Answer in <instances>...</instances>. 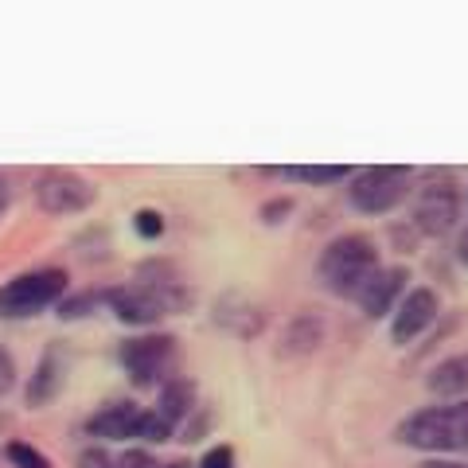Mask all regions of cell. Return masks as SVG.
I'll use <instances>...</instances> for the list:
<instances>
[{"mask_svg": "<svg viewBox=\"0 0 468 468\" xmlns=\"http://www.w3.org/2000/svg\"><path fill=\"white\" fill-rule=\"evenodd\" d=\"M375 270H378V246L371 234H359V230L335 234L316 258V282L332 297H344V301H356V292L371 282Z\"/></svg>", "mask_w": 468, "mask_h": 468, "instance_id": "cell-1", "label": "cell"}, {"mask_svg": "<svg viewBox=\"0 0 468 468\" xmlns=\"http://www.w3.org/2000/svg\"><path fill=\"white\" fill-rule=\"evenodd\" d=\"M394 437L421 452H468V399L449 406H421L399 421Z\"/></svg>", "mask_w": 468, "mask_h": 468, "instance_id": "cell-2", "label": "cell"}, {"mask_svg": "<svg viewBox=\"0 0 468 468\" xmlns=\"http://www.w3.org/2000/svg\"><path fill=\"white\" fill-rule=\"evenodd\" d=\"M67 285L70 277L67 270H27L20 277H12V282L0 285V316L8 320H32L39 313L55 309L58 301L67 297Z\"/></svg>", "mask_w": 468, "mask_h": 468, "instance_id": "cell-3", "label": "cell"}, {"mask_svg": "<svg viewBox=\"0 0 468 468\" xmlns=\"http://www.w3.org/2000/svg\"><path fill=\"white\" fill-rule=\"evenodd\" d=\"M122 367L133 387H165L176 375V359H180V340L176 335H160V332H141L133 340H125L117 351Z\"/></svg>", "mask_w": 468, "mask_h": 468, "instance_id": "cell-4", "label": "cell"}, {"mask_svg": "<svg viewBox=\"0 0 468 468\" xmlns=\"http://www.w3.org/2000/svg\"><path fill=\"white\" fill-rule=\"evenodd\" d=\"M410 223L426 239H445L461 223V192L449 172H430L410 203Z\"/></svg>", "mask_w": 468, "mask_h": 468, "instance_id": "cell-5", "label": "cell"}, {"mask_svg": "<svg viewBox=\"0 0 468 468\" xmlns=\"http://www.w3.org/2000/svg\"><path fill=\"white\" fill-rule=\"evenodd\" d=\"M410 196V168L402 165H371L351 172L347 203L359 215H390Z\"/></svg>", "mask_w": 468, "mask_h": 468, "instance_id": "cell-6", "label": "cell"}, {"mask_svg": "<svg viewBox=\"0 0 468 468\" xmlns=\"http://www.w3.org/2000/svg\"><path fill=\"white\" fill-rule=\"evenodd\" d=\"M32 199H36V207L48 215H82L86 207H94L98 187L79 172L48 168L32 180Z\"/></svg>", "mask_w": 468, "mask_h": 468, "instance_id": "cell-7", "label": "cell"}, {"mask_svg": "<svg viewBox=\"0 0 468 468\" xmlns=\"http://www.w3.org/2000/svg\"><path fill=\"white\" fill-rule=\"evenodd\" d=\"M437 313H441V301H437V292L430 285L410 289L406 297L394 304V313H390V344L394 347L414 344L418 335L437 320Z\"/></svg>", "mask_w": 468, "mask_h": 468, "instance_id": "cell-8", "label": "cell"}, {"mask_svg": "<svg viewBox=\"0 0 468 468\" xmlns=\"http://www.w3.org/2000/svg\"><path fill=\"white\" fill-rule=\"evenodd\" d=\"M101 301H106L110 313L122 320V324H129V328H153V324H160V320L168 316L165 309H160V301L141 282L113 285V289L101 292Z\"/></svg>", "mask_w": 468, "mask_h": 468, "instance_id": "cell-9", "label": "cell"}, {"mask_svg": "<svg viewBox=\"0 0 468 468\" xmlns=\"http://www.w3.org/2000/svg\"><path fill=\"white\" fill-rule=\"evenodd\" d=\"M406 282H410V270L406 266H378L371 273V282L363 285L356 292V304H359V313L367 316V320H383L394 313V304H399L406 297Z\"/></svg>", "mask_w": 468, "mask_h": 468, "instance_id": "cell-10", "label": "cell"}, {"mask_svg": "<svg viewBox=\"0 0 468 468\" xmlns=\"http://www.w3.org/2000/svg\"><path fill=\"white\" fill-rule=\"evenodd\" d=\"M133 282H141L144 289H149L168 316L187 313V309H192V301H196L192 297V285H187L184 277L168 266V261H149V266H141Z\"/></svg>", "mask_w": 468, "mask_h": 468, "instance_id": "cell-11", "label": "cell"}, {"mask_svg": "<svg viewBox=\"0 0 468 468\" xmlns=\"http://www.w3.org/2000/svg\"><path fill=\"white\" fill-rule=\"evenodd\" d=\"M137 421H141V406L129 399H117V402H101L86 418V433L98 437V441H133Z\"/></svg>", "mask_w": 468, "mask_h": 468, "instance_id": "cell-12", "label": "cell"}, {"mask_svg": "<svg viewBox=\"0 0 468 468\" xmlns=\"http://www.w3.org/2000/svg\"><path fill=\"white\" fill-rule=\"evenodd\" d=\"M196 406H199V390L196 383L187 375H172L165 387H160V399H156V414L168 421L172 430H180V421L184 418H192L196 414Z\"/></svg>", "mask_w": 468, "mask_h": 468, "instance_id": "cell-13", "label": "cell"}, {"mask_svg": "<svg viewBox=\"0 0 468 468\" xmlns=\"http://www.w3.org/2000/svg\"><path fill=\"white\" fill-rule=\"evenodd\" d=\"M215 320H218V328H227L234 335H258L266 313H261V304H254L250 297H242V292H227V297L215 304Z\"/></svg>", "mask_w": 468, "mask_h": 468, "instance_id": "cell-14", "label": "cell"}, {"mask_svg": "<svg viewBox=\"0 0 468 468\" xmlns=\"http://www.w3.org/2000/svg\"><path fill=\"white\" fill-rule=\"evenodd\" d=\"M282 344V356H313V351L324 344V320L316 313H297L277 335Z\"/></svg>", "mask_w": 468, "mask_h": 468, "instance_id": "cell-15", "label": "cell"}, {"mask_svg": "<svg viewBox=\"0 0 468 468\" xmlns=\"http://www.w3.org/2000/svg\"><path fill=\"white\" fill-rule=\"evenodd\" d=\"M426 387H430V394H437V399H449V402L468 399V356L441 359L426 375Z\"/></svg>", "mask_w": 468, "mask_h": 468, "instance_id": "cell-16", "label": "cell"}, {"mask_svg": "<svg viewBox=\"0 0 468 468\" xmlns=\"http://www.w3.org/2000/svg\"><path fill=\"white\" fill-rule=\"evenodd\" d=\"M58 387H63V356L58 351H48L39 363H36V375L27 378V390H24V399L27 406H48Z\"/></svg>", "mask_w": 468, "mask_h": 468, "instance_id": "cell-17", "label": "cell"}, {"mask_svg": "<svg viewBox=\"0 0 468 468\" xmlns=\"http://www.w3.org/2000/svg\"><path fill=\"white\" fill-rule=\"evenodd\" d=\"M285 176L301 184H313V187H328V184L351 180V168L347 165H297V168H285Z\"/></svg>", "mask_w": 468, "mask_h": 468, "instance_id": "cell-18", "label": "cell"}, {"mask_svg": "<svg viewBox=\"0 0 468 468\" xmlns=\"http://www.w3.org/2000/svg\"><path fill=\"white\" fill-rule=\"evenodd\" d=\"M172 437H176V430L156 414V410H141V421H137V437H133V441L165 445V441H172Z\"/></svg>", "mask_w": 468, "mask_h": 468, "instance_id": "cell-19", "label": "cell"}, {"mask_svg": "<svg viewBox=\"0 0 468 468\" xmlns=\"http://www.w3.org/2000/svg\"><path fill=\"white\" fill-rule=\"evenodd\" d=\"M8 461L16 464V468H51V461L43 457V452L36 445H27V441H8Z\"/></svg>", "mask_w": 468, "mask_h": 468, "instance_id": "cell-20", "label": "cell"}, {"mask_svg": "<svg viewBox=\"0 0 468 468\" xmlns=\"http://www.w3.org/2000/svg\"><path fill=\"white\" fill-rule=\"evenodd\" d=\"M133 230L141 234V239H160L165 234V215H160L156 207H141V211H133Z\"/></svg>", "mask_w": 468, "mask_h": 468, "instance_id": "cell-21", "label": "cell"}, {"mask_svg": "<svg viewBox=\"0 0 468 468\" xmlns=\"http://www.w3.org/2000/svg\"><path fill=\"white\" fill-rule=\"evenodd\" d=\"M94 301H98V292H82V297H63V301L55 304V309H58V320H82V316H90Z\"/></svg>", "mask_w": 468, "mask_h": 468, "instance_id": "cell-22", "label": "cell"}, {"mask_svg": "<svg viewBox=\"0 0 468 468\" xmlns=\"http://www.w3.org/2000/svg\"><path fill=\"white\" fill-rule=\"evenodd\" d=\"M196 468H234V449L230 445H215L203 452V461Z\"/></svg>", "mask_w": 468, "mask_h": 468, "instance_id": "cell-23", "label": "cell"}, {"mask_svg": "<svg viewBox=\"0 0 468 468\" xmlns=\"http://www.w3.org/2000/svg\"><path fill=\"white\" fill-rule=\"evenodd\" d=\"M117 468H160V461L153 457L149 449H129V452H122Z\"/></svg>", "mask_w": 468, "mask_h": 468, "instance_id": "cell-24", "label": "cell"}, {"mask_svg": "<svg viewBox=\"0 0 468 468\" xmlns=\"http://www.w3.org/2000/svg\"><path fill=\"white\" fill-rule=\"evenodd\" d=\"M79 468H117V461L110 457L106 449L94 445V449H82V452H79Z\"/></svg>", "mask_w": 468, "mask_h": 468, "instance_id": "cell-25", "label": "cell"}, {"mask_svg": "<svg viewBox=\"0 0 468 468\" xmlns=\"http://www.w3.org/2000/svg\"><path fill=\"white\" fill-rule=\"evenodd\" d=\"M12 387H16V363H12L5 344H0V394H8Z\"/></svg>", "mask_w": 468, "mask_h": 468, "instance_id": "cell-26", "label": "cell"}, {"mask_svg": "<svg viewBox=\"0 0 468 468\" xmlns=\"http://www.w3.org/2000/svg\"><path fill=\"white\" fill-rule=\"evenodd\" d=\"M292 207L289 199H277V203H266V207H261V218H266V223H282V215Z\"/></svg>", "mask_w": 468, "mask_h": 468, "instance_id": "cell-27", "label": "cell"}, {"mask_svg": "<svg viewBox=\"0 0 468 468\" xmlns=\"http://www.w3.org/2000/svg\"><path fill=\"white\" fill-rule=\"evenodd\" d=\"M421 468H468L461 461H421Z\"/></svg>", "mask_w": 468, "mask_h": 468, "instance_id": "cell-28", "label": "cell"}, {"mask_svg": "<svg viewBox=\"0 0 468 468\" xmlns=\"http://www.w3.org/2000/svg\"><path fill=\"white\" fill-rule=\"evenodd\" d=\"M457 258L464 261V266H468V230L461 234V242H457Z\"/></svg>", "mask_w": 468, "mask_h": 468, "instance_id": "cell-29", "label": "cell"}, {"mask_svg": "<svg viewBox=\"0 0 468 468\" xmlns=\"http://www.w3.org/2000/svg\"><path fill=\"white\" fill-rule=\"evenodd\" d=\"M5 207H8V184L0 180V211H5Z\"/></svg>", "mask_w": 468, "mask_h": 468, "instance_id": "cell-30", "label": "cell"}, {"mask_svg": "<svg viewBox=\"0 0 468 468\" xmlns=\"http://www.w3.org/2000/svg\"><path fill=\"white\" fill-rule=\"evenodd\" d=\"M160 468H192V464H184V461H172V464H160Z\"/></svg>", "mask_w": 468, "mask_h": 468, "instance_id": "cell-31", "label": "cell"}]
</instances>
